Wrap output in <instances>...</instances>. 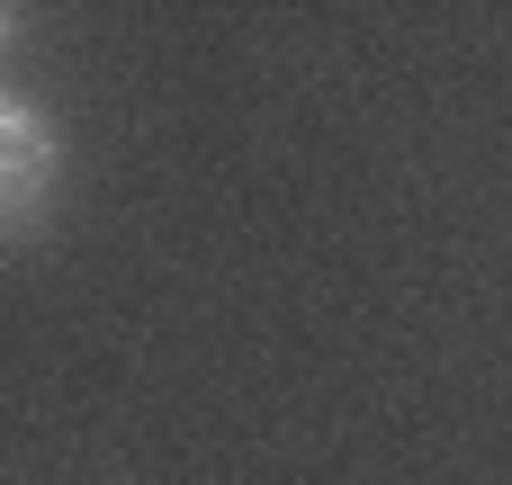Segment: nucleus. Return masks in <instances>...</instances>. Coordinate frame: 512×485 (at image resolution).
<instances>
[{"mask_svg":"<svg viewBox=\"0 0 512 485\" xmlns=\"http://www.w3.org/2000/svg\"><path fill=\"white\" fill-rule=\"evenodd\" d=\"M54 189V126L27 99H0V207H27Z\"/></svg>","mask_w":512,"mask_h":485,"instance_id":"obj_1","label":"nucleus"},{"mask_svg":"<svg viewBox=\"0 0 512 485\" xmlns=\"http://www.w3.org/2000/svg\"><path fill=\"white\" fill-rule=\"evenodd\" d=\"M9 27H18V18H9V0H0V45H9Z\"/></svg>","mask_w":512,"mask_h":485,"instance_id":"obj_2","label":"nucleus"},{"mask_svg":"<svg viewBox=\"0 0 512 485\" xmlns=\"http://www.w3.org/2000/svg\"><path fill=\"white\" fill-rule=\"evenodd\" d=\"M0 216H9V207H0Z\"/></svg>","mask_w":512,"mask_h":485,"instance_id":"obj_3","label":"nucleus"}]
</instances>
